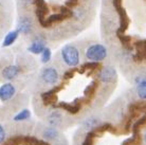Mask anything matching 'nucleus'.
I'll list each match as a JSON object with an SVG mask.
<instances>
[{"mask_svg": "<svg viewBox=\"0 0 146 145\" xmlns=\"http://www.w3.org/2000/svg\"><path fill=\"white\" fill-rule=\"evenodd\" d=\"M62 62L68 66L70 69H74L80 63V52L75 46L73 45H66L64 46L60 51Z\"/></svg>", "mask_w": 146, "mask_h": 145, "instance_id": "obj_1", "label": "nucleus"}, {"mask_svg": "<svg viewBox=\"0 0 146 145\" xmlns=\"http://www.w3.org/2000/svg\"><path fill=\"white\" fill-rule=\"evenodd\" d=\"M85 57H86V59H88V62H102L107 57V49L103 45H91L85 51Z\"/></svg>", "mask_w": 146, "mask_h": 145, "instance_id": "obj_2", "label": "nucleus"}, {"mask_svg": "<svg viewBox=\"0 0 146 145\" xmlns=\"http://www.w3.org/2000/svg\"><path fill=\"white\" fill-rule=\"evenodd\" d=\"M112 3L115 11L119 14V17H120V28L117 31V34H124L125 31L129 27L128 15L126 13V11H125V9L123 7V5H122V0H112Z\"/></svg>", "mask_w": 146, "mask_h": 145, "instance_id": "obj_3", "label": "nucleus"}, {"mask_svg": "<svg viewBox=\"0 0 146 145\" xmlns=\"http://www.w3.org/2000/svg\"><path fill=\"white\" fill-rule=\"evenodd\" d=\"M98 80L103 84H112L114 83L117 78V70L113 67H103L98 73Z\"/></svg>", "mask_w": 146, "mask_h": 145, "instance_id": "obj_4", "label": "nucleus"}, {"mask_svg": "<svg viewBox=\"0 0 146 145\" xmlns=\"http://www.w3.org/2000/svg\"><path fill=\"white\" fill-rule=\"evenodd\" d=\"M66 120V116L60 111V109H55L49 113V116H47V122L49 126L55 127V128H60L64 126Z\"/></svg>", "mask_w": 146, "mask_h": 145, "instance_id": "obj_5", "label": "nucleus"}, {"mask_svg": "<svg viewBox=\"0 0 146 145\" xmlns=\"http://www.w3.org/2000/svg\"><path fill=\"white\" fill-rule=\"evenodd\" d=\"M41 136L44 140L47 142H53V143H58L62 140V136L60 134L58 128H55L52 126H47L42 129Z\"/></svg>", "mask_w": 146, "mask_h": 145, "instance_id": "obj_6", "label": "nucleus"}, {"mask_svg": "<svg viewBox=\"0 0 146 145\" xmlns=\"http://www.w3.org/2000/svg\"><path fill=\"white\" fill-rule=\"evenodd\" d=\"M41 80L48 85H55L59 80V74L54 67H47L41 71Z\"/></svg>", "mask_w": 146, "mask_h": 145, "instance_id": "obj_7", "label": "nucleus"}, {"mask_svg": "<svg viewBox=\"0 0 146 145\" xmlns=\"http://www.w3.org/2000/svg\"><path fill=\"white\" fill-rule=\"evenodd\" d=\"M16 88L12 83H5L0 87V101L7 102L14 98Z\"/></svg>", "mask_w": 146, "mask_h": 145, "instance_id": "obj_8", "label": "nucleus"}, {"mask_svg": "<svg viewBox=\"0 0 146 145\" xmlns=\"http://www.w3.org/2000/svg\"><path fill=\"white\" fill-rule=\"evenodd\" d=\"M102 126V119L100 116H91L87 118L86 120L83 122V125H82V128L84 129L85 131H88V132H91V131L95 130L96 128Z\"/></svg>", "mask_w": 146, "mask_h": 145, "instance_id": "obj_9", "label": "nucleus"}, {"mask_svg": "<svg viewBox=\"0 0 146 145\" xmlns=\"http://www.w3.org/2000/svg\"><path fill=\"white\" fill-rule=\"evenodd\" d=\"M135 53L133 59L135 62H142L146 59V40H138L135 43Z\"/></svg>", "mask_w": 146, "mask_h": 145, "instance_id": "obj_10", "label": "nucleus"}, {"mask_svg": "<svg viewBox=\"0 0 146 145\" xmlns=\"http://www.w3.org/2000/svg\"><path fill=\"white\" fill-rule=\"evenodd\" d=\"M33 29V22L31 20V18L27 17V16H22L19 18L18 21V29L17 31L22 34H29L32 32Z\"/></svg>", "mask_w": 146, "mask_h": 145, "instance_id": "obj_11", "label": "nucleus"}, {"mask_svg": "<svg viewBox=\"0 0 146 145\" xmlns=\"http://www.w3.org/2000/svg\"><path fill=\"white\" fill-rule=\"evenodd\" d=\"M46 40L41 37H37L36 39L33 40V43L30 45L28 48V51H30L33 54H41L46 49Z\"/></svg>", "mask_w": 146, "mask_h": 145, "instance_id": "obj_12", "label": "nucleus"}, {"mask_svg": "<svg viewBox=\"0 0 146 145\" xmlns=\"http://www.w3.org/2000/svg\"><path fill=\"white\" fill-rule=\"evenodd\" d=\"M20 73V68L18 66L11 65V66H7L5 68H3L2 70V77L7 80H14L16 76H18V74Z\"/></svg>", "mask_w": 146, "mask_h": 145, "instance_id": "obj_13", "label": "nucleus"}, {"mask_svg": "<svg viewBox=\"0 0 146 145\" xmlns=\"http://www.w3.org/2000/svg\"><path fill=\"white\" fill-rule=\"evenodd\" d=\"M18 35H19V32L17 30L9 32L7 34V36L4 37L3 43H2V47H9V46L13 45L16 41V39L18 38Z\"/></svg>", "mask_w": 146, "mask_h": 145, "instance_id": "obj_14", "label": "nucleus"}, {"mask_svg": "<svg viewBox=\"0 0 146 145\" xmlns=\"http://www.w3.org/2000/svg\"><path fill=\"white\" fill-rule=\"evenodd\" d=\"M135 94L139 100L146 102V80L135 85Z\"/></svg>", "mask_w": 146, "mask_h": 145, "instance_id": "obj_15", "label": "nucleus"}, {"mask_svg": "<svg viewBox=\"0 0 146 145\" xmlns=\"http://www.w3.org/2000/svg\"><path fill=\"white\" fill-rule=\"evenodd\" d=\"M117 38L120 39L122 46L127 49V50H131L132 49V44H131V37L125 35V34H117Z\"/></svg>", "mask_w": 146, "mask_h": 145, "instance_id": "obj_16", "label": "nucleus"}, {"mask_svg": "<svg viewBox=\"0 0 146 145\" xmlns=\"http://www.w3.org/2000/svg\"><path fill=\"white\" fill-rule=\"evenodd\" d=\"M30 116H31V112H30L29 109H22L20 112H18L14 116L13 120L15 122H22V121L29 120Z\"/></svg>", "mask_w": 146, "mask_h": 145, "instance_id": "obj_17", "label": "nucleus"}, {"mask_svg": "<svg viewBox=\"0 0 146 145\" xmlns=\"http://www.w3.org/2000/svg\"><path fill=\"white\" fill-rule=\"evenodd\" d=\"M65 19H67L66 16L62 15V13H58V14L51 15L50 17H48L47 22L49 25H51L52 23H54V22H60V21H62V20H65Z\"/></svg>", "mask_w": 146, "mask_h": 145, "instance_id": "obj_18", "label": "nucleus"}, {"mask_svg": "<svg viewBox=\"0 0 146 145\" xmlns=\"http://www.w3.org/2000/svg\"><path fill=\"white\" fill-rule=\"evenodd\" d=\"M51 56H52L51 50L49 48H46L44 50V52L41 53V63H44V64L49 63L50 59H51Z\"/></svg>", "mask_w": 146, "mask_h": 145, "instance_id": "obj_19", "label": "nucleus"}, {"mask_svg": "<svg viewBox=\"0 0 146 145\" xmlns=\"http://www.w3.org/2000/svg\"><path fill=\"white\" fill-rule=\"evenodd\" d=\"M77 4H78V0H67L66 1V7L70 10L74 7H76Z\"/></svg>", "mask_w": 146, "mask_h": 145, "instance_id": "obj_20", "label": "nucleus"}, {"mask_svg": "<svg viewBox=\"0 0 146 145\" xmlns=\"http://www.w3.org/2000/svg\"><path fill=\"white\" fill-rule=\"evenodd\" d=\"M5 137H7V134H5V130H4L3 126H1V125H0V144H2V143L5 141Z\"/></svg>", "mask_w": 146, "mask_h": 145, "instance_id": "obj_21", "label": "nucleus"}, {"mask_svg": "<svg viewBox=\"0 0 146 145\" xmlns=\"http://www.w3.org/2000/svg\"><path fill=\"white\" fill-rule=\"evenodd\" d=\"M142 141H143V144L146 145V130L144 131V134L142 136Z\"/></svg>", "mask_w": 146, "mask_h": 145, "instance_id": "obj_22", "label": "nucleus"}, {"mask_svg": "<svg viewBox=\"0 0 146 145\" xmlns=\"http://www.w3.org/2000/svg\"><path fill=\"white\" fill-rule=\"evenodd\" d=\"M54 145H68V144H67V142H62V141H60V142H58V143H55Z\"/></svg>", "mask_w": 146, "mask_h": 145, "instance_id": "obj_23", "label": "nucleus"}]
</instances>
